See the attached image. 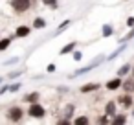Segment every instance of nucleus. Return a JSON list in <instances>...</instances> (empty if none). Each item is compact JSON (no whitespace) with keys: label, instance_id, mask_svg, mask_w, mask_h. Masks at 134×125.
<instances>
[{"label":"nucleus","instance_id":"f257e3e1","mask_svg":"<svg viewBox=\"0 0 134 125\" xmlns=\"http://www.w3.org/2000/svg\"><path fill=\"white\" fill-rule=\"evenodd\" d=\"M11 8L15 13H26L31 8V0H11Z\"/></svg>","mask_w":134,"mask_h":125},{"label":"nucleus","instance_id":"f03ea898","mask_svg":"<svg viewBox=\"0 0 134 125\" xmlns=\"http://www.w3.org/2000/svg\"><path fill=\"white\" fill-rule=\"evenodd\" d=\"M28 114H30L31 118H44L46 110H44V107H42V105H39V103L35 101V103H31V107H30Z\"/></svg>","mask_w":134,"mask_h":125},{"label":"nucleus","instance_id":"7ed1b4c3","mask_svg":"<svg viewBox=\"0 0 134 125\" xmlns=\"http://www.w3.org/2000/svg\"><path fill=\"white\" fill-rule=\"evenodd\" d=\"M22 116H24V110L20 108V107H11L9 110H8V119L9 121H20L22 119Z\"/></svg>","mask_w":134,"mask_h":125},{"label":"nucleus","instance_id":"20e7f679","mask_svg":"<svg viewBox=\"0 0 134 125\" xmlns=\"http://www.w3.org/2000/svg\"><path fill=\"white\" fill-rule=\"evenodd\" d=\"M101 63H103V57H97L96 61H92V63H90V64H86L85 68H81V70H77V72H74V74H72V77H77V75H83V74H86V72H90L92 68H96V66H99Z\"/></svg>","mask_w":134,"mask_h":125},{"label":"nucleus","instance_id":"39448f33","mask_svg":"<svg viewBox=\"0 0 134 125\" xmlns=\"http://www.w3.org/2000/svg\"><path fill=\"white\" fill-rule=\"evenodd\" d=\"M74 110H75V107H74L72 103H70V105H66V107H64V110H63V118L59 119V123H61V125H66V123H70V118H72Z\"/></svg>","mask_w":134,"mask_h":125},{"label":"nucleus","instance_id":"423d86ee","mask_svg":"<svg viewBox=\"0 0 134 125\" xmlns=\"http://www.w3.org/2000/svg\"><path fill=\"white\" fill-rule=\"evenodd\" d=\"M118 103H119L123 108H130V107H132V103H134V99H132L130 92H127V94H123V96H119V97H118Z\"/></svg>","mask_w":134,"mask_h":125},{"label":"nucleus","instance_id":"0eeeda50","mask_svg":"<svg viewBox=\"0 0 134 125\" xmlns=\"http://www.w3.org/2000/svg\"><path fill=\"white\" fill-rule=\"evenodd\" d=\"M121 81H123L121 77H114V79H110V81H108L105 86H107L108 90H118V88L121 86Z\"/></svg>","mask_w":134,"mask_h":125},{"label":"nucleus","instance_id":"6e6552de","mask_svg":"<svg viewBox=\"0 0 134 125\" xmlns=\"http://www.w3.org/2000/svg\"><path fill=\"white\" fill-rule=\"evenodd\" d=\"M75 46H77V42H75V41H72V42H68L66 46H63L59 53H61V55H66V53H70V52H74V50H75Z\"/></svg>","mask_w":134,"mask_h":125},{"label":"nucleus","instance_id":"1a4fd4ad","mask_svg":"<svg viewBox=\"0 0 134 125\" xmlns=\"http://www.w3.org/2000/svg\"><path fill=\"white\" fill-rule=\"evenodd\" d=\"M125 50H127V44H125V42H123V44H121V46H118V48H116V50H114V52H112V55H108V61H114V59H116V57H118V55H119V53H123V52H125Z\"/></svg>","mask_w":134,"mask_h":125},{"label":"nucleus","instance_id":"9d476101","mask_svg":"<svg viewBox=\"0 0 134 125\" xmlns=\"http://www.w3.org/2000/svg\"><path fill=\"white\" fill-rule=\"evenodd\" d=\"M105 114L110 116V118L116 114V103H114V101H108V103L105 105Z\"/></svg>","mask_w":134,"mask_h":125},{"label":"nucleus","instance_id":"9b49d317","mask_svg":"<svg viewBox=\"0 0 134 125\" xmlns=\"http://www.w3.org/2000/svg\"><path fill=\"white\" fill-rule=\"evenodd\" d=\"M97 88H99V85H97V83H88V85L81 86L79 90H81L83 94H86V92H94V90H97Z\"/></svg>","mask_w":134,"mask_h":125},{"label":"nucleus","instance_id":"f8f14e48","mask_svg":"<svg viewBox=\"0 0 134 125\" xmlns=\"http://www.w3.org/2000/svg\"><path fill=\"white\" fill-rule=\"evenodd\" d=\"M15 35H17V37H28V35H30V28H28V26H19L17 31H15Z\"/></svg>","mask_w":134,"mask_h":125},{"label":"nucleus","instance_id":"ddd939ff","mask_svg":"<svg viewBox=\"0 0 134 125\" xmlns=\"http://www.w3.org/2000/svg\"><path fill=\"white\" fill-rule=\"evenodd\" d=\"M112 123H116V125L127 123V116H125V114H114V116H112Z\"/></svg>","mask_w":134,"mask_h":125},{"label":"nucleus","instance_id":"4468645a","mask_svg":"<svg viewBox=\"0 0 134 125\" xmlns=\"http://www.w3.org/2000/svg\"><path fill=\"white\" fill-rule=\"evenodd\" d=\"M121 85H123V88H125L127 92H134V77H132V79H125V81H121Z\"/></svg>","mask_w":134,"mask_h":125},{"label":"nucleus","instance_id":"2eb2a0df","mask_svg":"<svg viewBox=\"0 0 134 125\" xmlns=\"http://www.w3.org/2000/svg\"><path fill=\"white\" fill-rule=\"evenodd\" d=\"M33 28H35V30H42V28H46V20H44L42 17H37V19L33 20Z\"/></svg>","mask_w":134,"mask_h":125},{"label":"nucleus","instance_id":"dca6fc26","mask_svg":"<svg viewBox=\"0 0 134 125\" xmlns=\"http://www.w3.org/2000/svg\"><path fill=\"white\" fill-rule=\"evenodd\" d=\"M112 33H114V28H112L110 24H105L103 30H101V37H110Z\"/></svg>","mask_w":134,"mask_h":125},{"label":"nucleus","instance_id":"f3484780","mask_svg":"<svg viewBox=\"0 0 134 125\" xmlns=\"http://www.w3.org/2000/svg\"><path fill=\"white\" fill-rule=\"evenodd\" d=\"M129 72H130V64H123V66L118 68V77H123V75H127Z\"/></svg>","mask_w":134,"mask_h":125},{"label":"nucleus","instance_id":"a211bd4d","mask_svg":"<svg viewBox=\"0 0 134 125\" xmlns=\"http://www.w3.org/2000/svg\"><path fill=\"white\" fill-rule=\"evenodd\" d=\"M37 99H39V92H31V94L24 96V101H28V103H35Z\"/></svg>","mask_w":134,"mask_h":125},{"label":"nucleus","instance_id":"6ab92c4d","mask_svg":"<svg viewBox=\"0 0 134 125\" xmlns=\"http://www.w3.org/2000/svg\"><path fill=\"white\" fill-rule=\"evenodd\" d=\"M74 123H75V125H88L90 119H88L86 116H77V118L74 119Z\"/></svg>","mask_w":134,"mask_h":125},{"label":"nucleus","instance_id":"aec40b11","mask_svg":"<svg viewBox=\"0 0 134 125\" xmlns=\"http://www.w3.org/2000/svg\"><path fill=\"white\" fill-rule=\"evenodd\" d=\"M70 22H72V20H70V19H66V20H64V22H61V26H59V28H57V31H55V33H57V35H59V33H61V31H63V30H66V28H68V26H70Z\"/></svg>","mask_w":134,"mask_h":125},{"label":"nucleus","instance_id":"412c9836","mask_svg":"<svg viewBox=\"0 0 134 125\" xmlns=\"http://www.w3.org/2000/svg\"><path fill=\"white\" fill-rule=\"evenodd\" d=\"M9 44H11V39H2V41H0V52H2V50H6Z\"/></svg>","mask_w":134,"mask_h":125},{"label":"nucleus","instance_id":"4be33fe9","mask_svg":"<svg viewBox=\"0 0 134 125\" xmlns=\"http://www.w3.org/2000/svg\"><path fill=\"white\" fill-rule=\"evenodd\" d=\"M42 2H44V6H50V8H57L59 6V2H57V0H42Z\"/></svg>","mask_w":134,"mask_h":125},{"label":"nucleus","instance_id":"5701e85b","mask_svg":"<svg viewBox=\"0 0 134 125\" xmlns=\"http://www.w3.org/2000/svg\"><path fill=\"white\" fill-rule=\"evenodd\" d=\"M132 39H134V26H132V30H130V31L121 39V42H123V41H132Z\"/></svg>","mask_w":134,"mask_h":125},{"label":"nucleus","instance_id":"b1692460","mask_svg":"<svg viewBox=\"0 0 134 125\" xmlns=\"http://www.w3.org/2000/svg\"><path fill=\"white\" fill-rule=\"evenodd\" d=\"M97 121H99V123H108V121H110V116H107V114H105V116L97 118Z\"/></svg>","mask_w":134,"mask_h":125},{"label":"nucleus","instance_id":"393cba45","mask_svg":"<svg viewBox=\"0 0 134 125\" xmlns=\"http://www.w3.org/2000/svg\"><path fill=\"white\" fill-rule=\"evenodd\" d=\"M20 88V83H15V85H11V86H8V90H11V92H17Z\"/></svg>","mask_w":134,"mask_h":125},{"label":"nucleus","instance_id":"a878e982","mask_svg":"<svg viewBox=\"0 0 134 125\" xmlns=\"http://www.w3.org/2000/svg\"><path fill=\"white\" fill-rule=\"evenodd\" d=\"M83 59V53L81 52H74V61H81Z\"/></svg>","mask_w":134,"mask_h":125},{"label":"nucleus","instance_id":"bb28decb","mask_svg":"<svg viewBox=\"0 0 134 125\" xmlns=\"http://www.w3.org/2000/svg\"><path fill=\"white\" fill-rule=\"evenodd\" d=\"M46 70H48L50 74H53V72H55V64H53V63H52V64H48V66H46Z\"/></svg>","mask_w":134,"mask_h":125},{"label":"nucleus","instance_id":"cd10ccee","mask_svg":"<svg viewBox=\"0 0 134 125\" xmlns=\"http://www.w3.org/2000/svg\"><path fill=\"white\" fill-rule=\"evenodd\" d=\"M127 26H129V28L134 26V17H129V19H127Z\"/></svg>","mask_w":134,"mask_h":125},{"label":"nucleus","instance_id":"c85d7f7f","mask_svg":"<svg viewBox=\"0 0 134 125\" xmlns=\"http://www.w3.org/2000/svg\"><path fill=\"white\" fill-rule=\"evenodd\" d=\"M20 74H22V70H20V72H13V74H9V77H17V75H20Z\"/></svg>","mask_w":134,"mask_h":125},{"label":"nucleus","instance_id":"c756f323","mask_svg":"<svg viewBox=\"0 0 134 125\" xmlns=\"http://www.w3.org/2000/svg\"><path fill=\"white\" fill-rule=\"evenodd\" d=\"M17 61H19V59H17V57H15V59H9V61H8V63H6V64H13V63H17Z\"/></svg>","mask_w":134,"mask_h":125},{"label":"nucleus","instance_id":"7c9ffc66","mask_svg":"<svg viewBox=\"0 0 134 125\" xmlns=\"http://www.w3.org/2000/svg\"><path fill=\"white\" fill-rule=\"evenodd\" d=\"M132 74H134V66H132Z\"/></svg>","mask_w":134,"mask_h":125},{"label":"nucleus","instance_id":"2f4dec72","mask_svg":"<svg viewBox=\"0 0 134 125\" xmlns=\"http://www.w3.org/2000/svg\"><path fill=\"white\" fill-rule=\"evenodd\" d=\"M0 83H2V77H0Z\"/></svg>","mask_w":134,"mask_h":125},{"label":"nucleus","instance_id":"473e14b6","mask_svg":"<svg viewBox=\"0 0 134 125\" xmlns=\"http://www.w3.org/2000/svg\"><path fill=\"white\" fill-rule=\"evenodd\" d=\"M132 116H134V110H132Z\"/></svg>","mask_w":134,"mask_h":125},{"label":"nucleus","instance_id":"72a5a7b5","mask_svg":"<svg viewBox=\"0 0 134 125\" xmlns=\"http://www.w3.org/2000/svg\"><path fill=\"white\" fill-rule=\"evenodd\" d=\"M123 2H127V0H123Z\"/></svg>","mask_w":134,"mask_h":125}]
</instances>
